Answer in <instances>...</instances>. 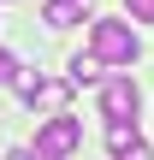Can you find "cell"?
I'll return each mask as SVG.
<instances>
[{"label": "cell", "instance_id": "1", "mask_svg": "<svg viewBox=\"0 0 154 160\" xmlns=\"http://www.w3.org/2000/svg\"><path fill=\"white\" fill-rule=\"evenodd\" d=\"M89 53H95L101 65H131V59L142 53V42H137L131 24H119V18H95V24H89Z\"/></svg>", "mask_w": 154, "mask_h": 160}, {"label": "cell", "instance_id": "2", "mask_svg": "<svg viewBox=\"0 0 154 160\" xmlns=\"http://www.w3.org/2000/svg\"><path fill=\"white\" fill-rule=\"evenodd\" d=\"M77 142H83V125L71 119V113H47L42 119V131H36V160H71L77 154Z\"/></svg>", "mask_w": 154, "mask_h": 160}, {"label": "cell", "instance_id": "3", "mask_svg": "<svg viewBox=\"0 0 154 160\" xmlns=\"http://www.w3.org/2000/svg\"><path fill=\"white\" fill-rule=\"evenodd\" d=\"M18 95L30 101V113H65L71 101V77H42V71H12Z\"/></svg>", "mask_w": 154, "mask_h": 160}, {"label": "cell", "instance_id": "4", "mask_svg": "<svg viewBox=\"0 0 154 160\" xmlns=\"http://www.w3.org/2000/svg\"><path fill=\"white\" fill-rule=\"evenodd\" d=\"M137 107H142V95H137L131 77H113V83L101 89V113H107V119H137Z\"/></svg>", "mask_w": 154, "mask_h": 160}, {"label": "cell", "instance_id": "5", "mask_svg": "<svg viewBox=\"0 0 154 160\" xmlns=\"http://www.w3.org/2000/svg\"><path fill=\"white\" fill-rule=\"evenodd\" d=\"M83 12H89V0H47V6H42V18H47L53 30H71Z\"/></svg>", "mask_w": 154, "mask_h": 160}, {"label": "cell", "instance_id": "6", "mask_svg": "<svg viewBox=\"0 0 154 160\" xmlns=\"http://www.w3.org/2000/svg\"><path fill=\"white\" fill-rule=\"evenodd\" d=\"M83 83H101V59L95 53H77L71 59V89H83Z\"/></svg>", "mask_w": 154, "mask_h": 160}, {"label": "cell", "instance_id": "7", "mask_svg": "<svg viewBox=\"0 0 154 160\" xmlns=\"http://www.w3.org/2000/svg\"><path fill=\"white\" fill-rule=\"evenodd\" d=\"M113 160H154V154H148V142H142V137H131V142H119V148H113Z\"/></svg>", "mask_w": 154, "mask_h": 160}, {"label": "cell", "instance_id": "8", "mask_svg": "<svg viewBox=\"0 0 154 160\" xmlns=\"http://www.w3.org/2000/svg\"><path fill=\"white\" fill-rule=\"evenodd\" d=\"M125 12H131L137 24H154V0H125Z\"/></svg>", "mask_w": 154, "mask_h": 160}, {"label": "cell", "instance_id": "9", "mask_svg": "<svg viewBox=\"0 0 154 160\" xmlns=\"http://www.w3.org/2000/svg\"><path fill=\"white\" fill-rule=\"evenodd\" d=\"M12 71H18V59H12V53L0 48V83H12Z\"/></svg>", "mask_w": 154, "mask_h": 160}, {"label": "cell", "instance_id": "10", "mask_svg": "<svg viewBox=\"0 0 154 160\" xmlns=\"http://www.w3.org/2000/svg\"><path fill=\"white\" fill-rule=\"evenodd\" d=\"M6 160H36V154H30V148H12V154H6Z\"/></svg>", "mask_w": 154, "mask_h": 160}]
</instances>
